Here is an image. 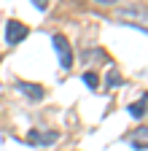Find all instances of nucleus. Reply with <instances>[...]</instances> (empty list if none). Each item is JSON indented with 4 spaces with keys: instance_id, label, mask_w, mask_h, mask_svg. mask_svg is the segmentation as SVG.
I'll return each instance as SVG.
<instances>
[{
    "instance_id": "obj_7",
    "label": "nucleus",
    "mask_w": 148,
    "mask_h": 151,
    "mask_svg": "<svg viewBox=\"0 0 148 151\" xmlns=\"http://www.w3.org/2000/svg\"><path fill=\"white\" fill-rule=\"evenodd\" d=\"M145 105H148V97H140L137 103H132L127 111H129V116H135V119H140L143 113H145Z\"/></svg>"
},
{
    "instance_id": "obj_9",
    "label": "nucleus",
    "mask_w": 148,
    "mask_h": 151,
    "mask_svg": "<svg viewBox=\"0 0 148 151\" xmlns=\"http://www.w3.org/2000/svg\"><path fill=\"white\" fill-rule=\"evenodd\" d=\"M81 78H84V84H86L89 89H97V86H100V76H97V73H92V70H86Z\"/></svg>"
},
{
    "instance_id": "obj_10",
    "label": "nucleus",
    "mask_w": 148,
    "mask_h": 151,
    "mask_svg": "<svg viewBox=\"0 0 148 151\" xmlns=\"http://www.w3.org/2000/svg\"><path fill=\"white\" fill-rule=\"evenodd\" d=\"M32 6L38 8V11H46L49 8V0H32Z\"/></svg>"
},
{
    "instance_id": "obj_3",
    "label": "nucleus",
    "mask_w": 148,
    "mask_h": 151,
    "mask_svg": "<svg viewBox=\"0 0 148 151\" xmlns=\"http://www.w3.org/2000/svg\"><path fill=\"white\" fill-rule=\"evenodd\" d=\"M27 24H22V22H16V19H11V22L6 24V43L8 46H16V43H22L24 38H27Z\"/></svg>"
},
{
    "instance_id": "obj_6",
    "label": "nucleus",
    "mask_w": 148,
    "mask_h": 151,
    "mask_svg": "<svg viewBox=\"0 0 148 151\" xmlns=\"http://www.w3.org/2000/svg\"><path fill=\"white\" fill-rule=\"evenodd\" d=\"M129 143H132V148H137V151L148 148V127H137L132 135H129Z\"/></svg>"
},
{
    "instance_id": "obj_11",
    "label": "nucleus",
    "mask_w": 148,
    "mask_h": 151,
    "mask_svg": "<svg viewBox=\"0 0 148 151\" xmlns=\"http://www.w3.org/2000/svg\"><path fill=\"white\" fill-rule=\"evenodd\" d=\"M94 3H100V6H116L119 0H94Z\"/></svg>"
},
{
    "instance_id": "obj_2",
    "label": "nucleus",
    "mask_w": 148,
    "mask_h": 151,
    "mask_svg": "<svg viewBox=\"0 0 148 151\" xmlns=\"http://www.w3.org/2000/svg\"><path fill=\"white\" fill-rule=\"evenodd\" d=\"M51 43H54V49H57L59 68H62V70H70V68H73V49H70V43H67V38L57 32V35L51 38Z\"/></svg>"
},
{
    "instance_id": "obj_5",
    "label": "nucleus",
    "mask_w": 148,
    "mask_h": 151,
    "mask_svg": "<svg viewBox=\"0 0 148 151\" xmlns=\"http://www.w3.org/2000/svg\"><path fill=\"white\" fill-rule=\"evenodd\" d=\"M16 86H19V92H24L30 100H43V86H38V84H32V81H16Z\"/></svg>"
},
{
    "instance_id": "obj_8",
    "label": "nucleus",
    "mask_w": 148,
    "mask_h": 151,
    "mask_svg": "<svg viewBox=\"0 0 148 151\" xmlns=\"http://www.w3.org/2000/svg\"><path fill=\"white\" fill-rule=\"evenodd\" d=\"M105 84H108V86H121V84H124V78H121V73H119L116 68H110V70H108V76H105Z\"/></svg>"
},
{
    "instance_id": "obj_1",
    "label": "nucleus",
    "mask_w": 148,
    "mask_h": 151,
    "mask_svg": "<svg viewBox=\"0 0 148 151\" xmlns=\"http://www.w3.org/2000/svg\"><path fill=\"white\" fill-rule=\"evenodd\" d=\"M116 16L121 19L124 24H135V27H148V8L143 6H127V8H119Z\"/></svg>"
},
{
    "instance_id": "obj_4",
    "label": "nucleus",
    "mask_w": 148,
    "mask_h": 151,
    "mask_svg": "<svg viewBox=\"0 0 148 151\" xmlns=\"http://www.w3.org/2000/svg\"><path fill=\"white\" fill-rule=\"evenodd\" d=\"M27 140H30V143H38V146H51V143H57V140H59V132H41V129H30Z\"/></svg>"
}]
</instances>
